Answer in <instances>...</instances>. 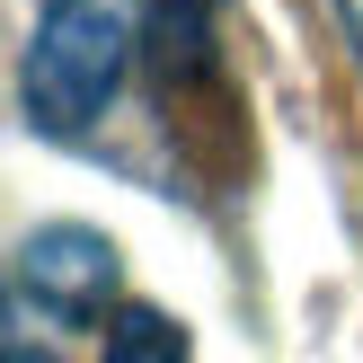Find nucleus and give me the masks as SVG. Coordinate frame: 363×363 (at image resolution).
Returning <instances> with one entry per match:
<instances>
[{"instance_id": "f257e3e1", "label": "nucleus", "mask_w": 363, "mask_h": 363, "mask_svg": "<svg viewBox=\"0 0 363 363\" xmlns=\"http://www.w3.org/2000/svg\"><path fill=\"white\" fill-rule=\"evenodd\" d=\"M124 62H133V35L106 0H53L27 35V62H18V98L45 133H89V124L116 106Z\"/></svg>"}, {"instance_id": "f03ea898", "label": "nucleus", "mask_w": 363, "mask_h": 363, "mask_svg": "<svg viewBox=\"0 0 363 363\" xmlns=\"http://www.w3.org/2000/svg\"><path fill=\"white\" fill-rule=\"evenodd\" d=\"M116 275L124 266L106 248V230H80V222H45L18 248V293L35 311H53V319H98L116 301Z\"/></svg>"}, {"instance_id": "7ed1b4c3", "label": "nucleus", "mask_w": 363, "mask_h": 363, "mask_svg": "<svg viewBox=\"0 0 363 363\" xmlns=\"http://www.w3.org/2000/svg\"><path fill=\"white\" fill-rule=\"evenodd\" d=\"M98 363H186V328L169 311H151V301H124L106 319V354Z\"/></svg>"}, {"instance_id": "20e7f679", "label": "nucleus", "mask_w": 363, "mask_h": 363, "mask_svg": "<svg viewBox=\"0 0 363 363\" xmlns=\"http://www.w3.org/2000/svg\"><path fill=\"white\" fill-rule=\"evenodd\" d=\"M0 363H45V354H0Z\"/></svg>"}, {"instance_id": "39448f33", "label": "nucleus", "mask_w": 363, "mask_h": 363, "mask_svg": "<svg viewBox=\"0 0 363 363\" xmlns=\"http://www.w3.org/2000/svg\"><path fill=\"white\" fill-rule=\"evenodd\" d=\"M0 328H9V293H0Z\"/></svg>"}, {"instance_id": "423d86ee", "label": "nucleus", "mask_w": 363, "mask_h": 363, "mask_svg": "<svg viewBox=\"0 0 363 363\" xmlns=\"http://www.w3.org/2000/svg\"><path fill=\"white\" fill-rule=\"evenodd\" d=\"M204 9H213V0H204Z\"/></svg>"}]
</instances>
